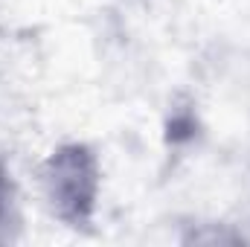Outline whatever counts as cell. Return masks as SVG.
<instances>
[{
	"instance_id": "obj_1",
	"label": "cell",
	"mask_w": 250,
	"mask_h": 247,
	"mask_svg": "<svg viewBox=\"0 0 250 247\" xmlns=\"http://www.w3.org/2000/svg\"><path fill=\"white\" fill-rule=\"evenodd\" d=\"M41 206L64 227L82 230L93 224L102 195V163L87 143L56 145L35 169Z\"/></svg>"
},
{
	"instance_id": "obj_2",
	"label": "cell",
	"mask_w": 250,
	"mask_h": 247,
	"mask_svg": "<svg viewBox=\"0 0 250 247\" xmlns=\"http://www.w3.org/2000/svg\"><path fill=\"white\" fill-rule=\"evenodd\" d=\"M21 204H18V189L9 175V169L0 163V245L15 242L21 233Z\"/></svg>"
}]
</instances>
